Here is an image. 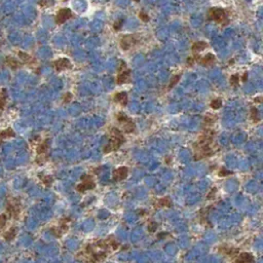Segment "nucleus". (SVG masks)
I'll use <instances>...</instances> for the list:
<instances>
[{"label": "nucleus", "instance_id": "nucleus-12", "mask_svg": "<svg viewBox=\"0 0 263 263\" xmlns=\"http://www.w3.org/2000/svg\"><path fill=\"white\" fill-rule=\"evenodd\" d=\"M114 100L116 101L117 103H119L120 105L126 106L127 104V93H123V92L118 93V94L115 95Z\"/></svg>", "mask_w": 263, "mask_h": 263}, {"label": "nucleus", "instance_id": "nucleus-11", "mask_svg": "<svg viewBox=\"0 0 263 263\" xmlns=\"http://www.w3.org/2000/svg\"><path fill=\"white\" fill-rule=\"evenodd\" d=\"M49 147H50L49 139H46V140H44L42 143H40L39 145L37 146V149H36L37 154L38 155H42V154H44V153H46L47 149H49Z\"/></svg>", "mask_w": 263, "mask_h": 263}, {"label": "nucleus", "instance_id": "nucleus-23", "mask_svg": "<svg viewBox=\"0 0 263 263\" xmlns=\"http://www.w3.org/2000/svg\"><path fill=\"white\" fill-rule=\"evenodd\" d=\"M180 78H181V75L180 74H177V75H175L174 77H173L172 79H171V82H170V85H169V88L171 89L173 86H175L176 84H177V83L179 82V80H180Z\"/></svg>", "mask_w": 263, "mask_h": 263}, {"label": "nucleus", "instance_id": "nucleus-3", "mask_svg": "<svg viewBox=\"0 0 263 263\" xmlns=\"http://www.w3.org/2000/svg\"><path fill=\"white\" fill-rule=\"evenodd\" d=\"M81 180H82V183L77 186V190L79 192H84L85 190H88V189L95 188V183H94V181L92 180L91 176H88V175L83 176L81 178Z\"/></svg>", "mask_w": 263, "mask_h": 263}, {"label": "nucleus", "instance_id": "nucleus-28", "mask_svg": "<svg viewBox=\"0 0 263 263\" xmlns=\"http://www.w3.org/2000/svg\"><path fill=\"white\" fill-rule=\"evenodd\" d=\"M215 120H216V117L213 116L212 114L207 115V116L205 117V123H209V124H210V123H213Z\"/></svg>", "mask_w": 263, "mask_h": 263}, {"label": "nucleus", "instance_id": "nucleus-25", "mask_svg": "<svg viewBox=\"0 0 263 263\" xmlns=\"http://www.w3.org/2000/svg\"><path fill=\"white\" fill-rule=\"evenodd\" d=\"M42 183L46 186V187H49V186L52 185L53 183V178L50 177V176H44V177H42Z\"/></svg>", "mask_w": 263, "mask_h": 263}, {"label": "nucleus", "instance_id": "nucleus-20", "mask_svg": "<svg viewBox=\"0 0 263 263\" xmlns=\"http://www.w3.org/2000/svg\"><path fill=\"white\" fill-rule=\"evenodd\" d=\"M251 115H252V119L255 121V123H258L260 120V117H259V113L258 110L256 108H252L251 109Z\"/></svg>", "mask_w": 263, "mask_h": 263}, {"label": "nucleus", "instance_id": "nucleus-18", "mask_svg": "<svg viewBox=\"0 0 263 263\" xmlns=\"http://www.w3.org/2000/svg\"><path fill=\"white\" fill-rule=\"evenodd\" d=\"M123 126V131L126 133H133L135 131V123L131 119L127 120V123H124Z\"/></svg>", "mask_w": 263, "mask_h": 263}, {"label": "nucleus", "instance_id": "nucleus-29", "mask_svg": "<svg viewBox=\"0 0 263 263\" xmlns=\"http://www.w3.org/2000/svg\"><path fill=\"white\" fill-rule=\"evenodd\" d=\"M139 18H140L143 22H148V21H149L148 15L145 14V12H143V11H141L140 14H139Z\"/></svg>", "mask_w": 263, "mask_h": 263}, {"label": "nucleus", "instance_id": "nucleus-24", "mask_svg": "<svg viewBox=\"0 0 263 263\" xmlns=\"http://www.w3.org/2000/svg\"><path fill=\"white\" fill-rule=\"evenodd\" d=\"M7 62H8V65L11 67L12 69H17L20 67V64H19V62L17 60L12 59V58H9V59H7Z\"/></svg>", "mask_w": 263, "mask_h": 263}, {"label": "nucleus", "instance_id": "nucleus-13", "mask_svg": "<svg viewBox=\"0 0 263 263\" xmlns=\"http://www.w3.org/2000/svg\"><path fill=\"white\" fill-rule=\"evenodd\" d=\"M215 61H216V58H215L214 54H208L200 60V63L205 66H211L212 64L215 63Z\"/></svg>", "mask_w": 263, "mask_h": 263}, {"label": "nucleus", "instance_id": "nucleus-26", "mask_svg": "<svg viewBox=\"0 0 263 263\" xmlns=\"http://www.w3.org/2000/svg\"><path fill=\"white\" fill-rule=\"evenodd\" d=\"M6 222H7V216H6V214L0 215V229L5 226Z\"/></svg>", "mask_w": 263, "mask_h": 263}, {"label": "nucleus", "instance_id": "nucleus-30", "mask_svg": "<svg viewBox=\"0 0 263 263\" xmlns=\"http://www.w3.org/2000/svg\"><path fill=\"white\" fill-rule=\"evenodd\" d=\"M156 228H157V224H156L155 222H150L148 224V230H149V231H151V232L155 231Z\"/></svg>", "mask_w": 263, "mask_h": 263}, {"label": "nucleus", "instance_id": "nucleus-33", "mask_svg": "<svg viewBox=\"0 0 263 263\" xmlns=\"http://www.w3.org/2000/svg\"><path fill=\"white\" fill-rule=\"evenodd\" d=\"M229 174H231V172L226 171V170H221L220 173H219V176H221V177H224V176H227Z\"/></svg>", "mask_w": 263, "mask_h": 263}, {"label": "nucleus", "instance_id": "nucleus-15", "mask_svg": "<svg viewBox=\"0 0 263 263\" xmlns=\"http://www.w3.org/2000/svg\"><path fill=\"white\" fill-rule=\"evenodd\" d=\"M12 137H15V132L11 129H7V130L0 132V141L8 139V138H12Z\"/></svg>", "mask_w": 263, "mask_h": 263}, {"label": "nucleus", "instance_id": "nucleus-4", "mask_svg": "<svg viewBox=\"0 0 263 263\" xmlns=\"http://www.w3.org/2000/svg\"><path fill=\"white\" fill-rule=\"evenodd\" d=\"M72 17V12L69 8H62L58 11L57 17H56V22L58 25L64 24L67 20H69Z\"/></svg>", "mask_w": 263, "mask_h": 263}, {"label": "nucleus", "instance_id": "nucleus-37", "mask_svg": "<svg viewBox=\"0 0 263 263\" xmlns=\"http://www.w3.org/2000/svg\"><path fill=\"white\" fill-rule=\"evenodd\" d=\"M135 1H137V2H138V1H139V0H135Z\"/></svg>", "mask_w": 263, "mask_h": 263}, {"label": "nucleus", "instance_id": "nucleus-6", "mask_svg": "<svg viewBox=\"0 0 263 263\" xmlns=\"http://www.w3.org/2000/svg\"><path fill=\"white\" fill-rule=\"evenodd\" d=\"M135 43H136V40L132 35H126L120 39V47L123 50H129L132 46H134Z\"/></svg>", "mask_w": 263, "mask_h": 263}, {"label": "nucleus", "instance_id": "nucleus-38", "mask_svg": "<svg viewBox=\"0 0 263 263\" xmlns=\"http://www.w3.org/2000/svg\"><path fill=\"white\" fill-rule=\"evenodd\" d=\"M63 1H65V0H63Z\"/></svg>", "mask_w": 263, "mask_h": 263}, {"label": "nucleus", "instance_id": "nucleus-2", "mask_svg": "<svg viewBox=\"0 0 263 263\" xmlns=\"http://www.w3.org/2000/svg\"><path fill=\"white\" fill-rule=\"evenodd\" d=\"M209 19L213 20L217 23L220 24H226L227 19H226V12L222 8H211L209 11Z\"/></svg>", "mask_w": 263, "mask_h": 263}, {"label": "nucleus", "instance_id": "nucleus-9", "mask_svg": "<svg viewBox=\"0 0 263 263\" xmlns=\"http://www.w3.org/2000/svg\"><path fill=\"white\" fill-rule=\"evenodd\" d=\"M131 78V71L130 70H124V71H121L117 76L116 82L118 84H123V83H127Z\"/></svg>", "mask_w": 263, "mask_h": 263}, {"label": "nucleus", "instance_id": "nucleus-7", "mask_svg": "<svg viewBox=\"0 0 263 263\" xmlns=\"http://www.w3.org/2000/svg\"><path fill=\"white\" fill-rule=\"evenodd\" d=\"M54 66L58 71H62V70L71 68V63H70V61L68 59H66V58H61V59L54 61Z\"/></svg>", "mask_w": 263, "mask_h": 263}, {"label": "nucleus", "instance_id": "nucleus-34", "mask_svg": "<svg viewBox=\"0 0 263 263\" xmlns=\"http://www.w3.org/2000/svg\"><path fill=\"white\" fill-rule=\"evenodd\" d=\"M5 106V98L0 96V109H3Z\"/></svg>", "mask_w": 263, "mask_h": 263}, {"label": "nucleus", "instance_id": "nucleus-27", "mask_svg": "<svg viewBox=\"0 0 263 263\" xmlns=\"http://www.w3.org/2000/svg\"><path fill=\"white\" fill-rule=\"evenodd\" d=\"M239 77L237 74H233L231 75V77H230V83H231V85L235 86L239 84Z\"/></svg>", "mask_w": 263, "mask_h": 263}, {"label": "nucleus", "instance_id": "nucleus-5", "mask_svg": "<svg viewBox=\"0 0 263 263\" xmlns=\"http://www.w3.org/2000/svg\"><path fill=\"white\" fill-rule=\"evenodd\" d=\"M6 210H7L8 216L12 217V218H18L19 215H20L21 212V208H20V204H17V200H12L9 201L7 207H6Z\"/></svg>", "mask_w": 263, "mask_h": 263}, {"label": "nucleus", "instance_id": "nucleus-17", "mask_svg": "<svg viewBox=\"0 0 263 263\" xmlns=\"http://www.w3.org/2000/svg\"><path fill=\"white\" fill-rule=\"evenodd\" d=\"M172 200L170 197H162L160 198V200H158V207H166V208H170L172 207Z\"/></svg>", "mask_w": 263, "mask_h": 263}, {"label": "nucleus", "instance_id": "nucleus-21", "mask_svg": "<svg viewBox=\"0 0 263 263\" xmlns=\"http://www.w3.org/2000/svg\"><path fill=\"white\" fill-rule=\"evenodd\" d=\"M221 106H222V101H221L220 99H214V100L211 102V107L213 109H219Z\"/></svg>", "mask_w": 263, "mask_h": 263}, {"label": "nucleus", "instance_id": "nucleus-8", "mask_svg": "<svg viewBox=\"0 0 263 263\" xmlns=\"http://www.w3.org/2000/svg\"><path fill=\"white\" fill-rule=\"evenodd\" d=\"M127 174H129V170H127V168H126V166H121V168H118L117 170L114 171L113 178L115 181H121L127 178Z\"/></svg>", "mask_w": 263, "mask_h": 263}, {"label": "nucleus", "instance_id": "nucleus-19", "mask_svg": "<svg viewBox=\"0 0 263 263\" xmlns=\"http://www.w3.org/2000/svg\"><path fill=\"white\" fill-rule=\"evenodd\" d=\"M19 57L21 58V60L22 61H24L25 63L26 64H29V63H32L33 62V58H32L31 56H29L28 54H26V53H23V52H20L19 53Z\"/></svg>", "mask_w": 263, "mask_h": 263}, {"label": "nucleus", "instance_id": "nucleus-31", "mask_svg": "<svg viewBox=\"0 0 263 263\" xmlns=\"http://www.w3.org/2000/svg\"><path fill=\"white\" fill-rule=\"evenodd\" d=\"M49 4H50L49 0H40V1H39V5H40L42 8L46 7V6L49 5Z\"/></svg>", "mask_w": 263, "mask_h": 263}, {"label": "nucleus", "instance_id": "nucleus-36", "mask_svg": "<svg viewBox=\"0 0 263 263\" xmlns=\"http://www.w3.org/2000/svg\"><path fill=\"white\" fill-rule=\"evenodd\" d=\"M247 78H248V74H247V73H245V74H244V77H243V81H246Z\"/></svg>", "mask_w": 263, "mask_h": 263}, {"label": "nucleus", "instance_id": "nucleus-32", "mask_svg": "<svg viewBox=\"0 0 263 263\" xmlns=\"http://www.w3.org/2000/svg\"><path fill=\"white\" fill-rule=\"evenodd\" d=\"M65 99H64V102H66V103H68V102L71 101L72 99V95L70 94V93H67V94L65 95V97H64Z\"/></svg>", "mask_w": 263, "mask_h": 263}, {"label": "nucleus", "instance_id": "nucleus-16", "mask_svg": "<svg viewBox=\"0 0 263 263\" xmlns=\"http://www.w3.org/2000/svg\"><path fill=\"white\" fill-rule=\"evenodd\" d=\"M208 46V44L205 42V41H197V42L193 43L192 45V50L193 52H201L203 50H205Z\"/></svg>", "mask_w": 263, "mask_h": 263}, {"label": "nucleus", "instance_id": "nucleus-35", "mask_svg": "<svg viewBox=\"0 0 263 263\" xmlns=\"http://www.w3.org/2000/svg\"><path fill=\"white\" fill-rule=\"evenodd\" d=\"M121 23H123V20H119V21L117 22V23H115V24H114V28L116 29V30H118V29H119V28L121 27V25H120Z\"/></svg>", "mask_w": 263, "mask_h": 263}, {"label": "nucleus", "instance_id": "nucleus-10", "mask_svg": "<svg viewBox=\"0 0 263 263\" xmlns=\"http://www.w3.org/2000/svg\"><path fill=\"white\" fill-rule=\"evenodd\" d=\"M254 262V257L249 254V253H244L235 260V263H253Z\"/></svg>", "mask_w": 263, "mask_h": 263}, {"label": "nucleus", "instance_id": "nucleus-22", "mask_svg": "<svg viewBox=\"0 0 263 263\" xmlns=\"http://www.w3.org/2000/svg\"><path fill=\"white\" fill-rule=\"evenodd\" d=\"M116 118H117V120L119 121V123H120L121 124H123L124 123H127V121L130 119V118L127 117L126 114H124V113H121V112H120V113H118V114H117Z\"/></svg>", "mask_w": 263, "mask_h": 263}, {"label": "nucleus", "instance_id": "nucleus-14", "mask_svg": "<svg viewBox=\"0 0 263 263\" xmlns=\"http://www.w3.org/2000/svg\"><path fill=\"white\" fill-rule=\"evenodd\" d=\"M17 232H18V229L15 228V227H11L8 231H6L4 233V239L7 240V242H11V240H12L15 236H17Z\"/></svg>", "mask_w": 263, "mask_h": 263}, {"label": "nucleus", "instance_id": "nucleus-1", "mask_svg": "<svg viewBox=\"0 0 263 263\" xmlns=\"http://www.w3.org/2000/svg\"><path fill=\"white\" fill-rule=\"evenodd\" d=\"M124 142V137L123 133L117 130V129H112L111 130V138H110V142L107 146L105 147L104 152L108 153L112 151V150H116L120 147V145Z\"/></svg>", "mask_w": 263, "mask_h": 263}]
</instances>
